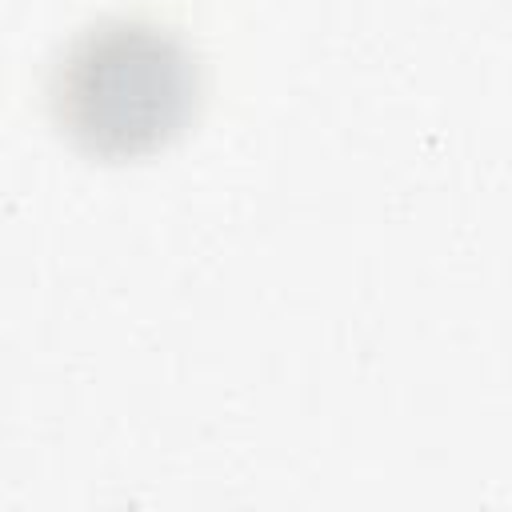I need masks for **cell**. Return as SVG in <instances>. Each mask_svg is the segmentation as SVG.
I'll list each match as a JSON object with an SVG mask.
<instances>
[{
    "instance_id": "cell-1",
    "label": "cell",
    "mask_w": 512,
    "mask_h": 512,
    "mask_svg": "<svg viewBox=\"0 0 512 512\" xmlns=\"http://www.w3.org/2000/svg\"><path fill=\"white\" fill-rule=\"evenodd\" d=\"M200 92L196 52L144 16H108L76 32L48 76L60 132L92 156H144L168 144Z\"/></svg>"
}]
</instances>
